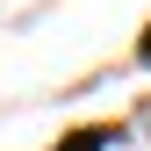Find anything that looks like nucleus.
I'll return each mask as SVG.
<instances>
[{
  "label": "nucleus",
  "mask_w": 151,
  "mask_h": 151,
  "mask_svg": "<svg viewBox=\"0 0 151 151\" xmlns=\"http://www.w3.org/2000/svg\"><path fill=\"white\" fill-rule=\"evenodd\" d=\"M108 144H122V129H108V122H93V129H72V137L58 151H108Z\"/></svg>",
  "instance_id": "obj_1"
},
{
  "label": "nucleus",
  "mask_w": 151,
  "mask_h": 151,
  "mask_svg": "<svg viewBox=\"0 0 151 151\" xmlns=\"http://www.w3.org/2000/svg\"><path fill=\"white\" fill-rule=\"evenodd\" d=\"M137 58H144V65H151V29H144V43H137Z\"/></svg>",
  "instance_id": "obj_2"
}]
</instances>
